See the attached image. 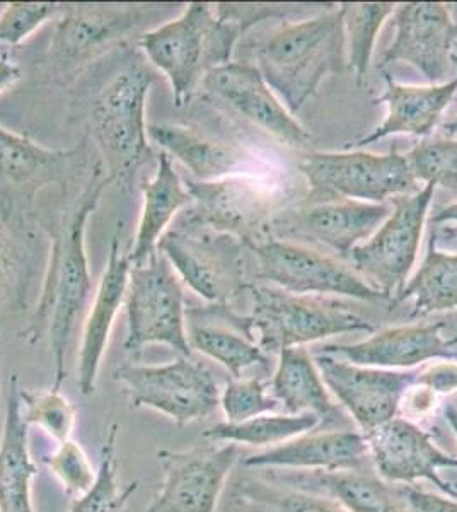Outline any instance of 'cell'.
Masks as SVG:
<instances>
[{
  "mask_svg": "<svg viewBox=\"0 0 457 512\" xmlns=\"http://www.w3.org/2000/svg\"><path fill=\"white\" fill-rule=\"evenodd\" d=\"M405 156L415 180L457 193V140H423Z\"/></svg>",
  "mask_w": 457,
  "mask_h": 512,
  "instance_id": "cell-36",
  "label": "cell"
},
{
  "mask_svg": "<svg viewBox=\"0 0 457 512\" xmlns=\"http://www.w3.org/2000/svg\"><path fill=\"white\" fill-rule=\"evenodd\" d=\"M246 28L207 2H190L178 18L140 35L139 48L168 79L176 108L190 103L203 77L231 62Z\"/></svg>",
  "mask_w": 457,
  "mask_h": 512,
  "instance_id": "cell-2",
  "label": "cell"
},
{
  "mask_svg": "<svg viewBox=\"0 0 457 512\" xmlns=\"http://www.w3.org/2000/svg\"><path fill=\"white\" fill-rule=\"evenodd\" d=\"M251 250L260 265L256 279L268 280L284 291L304 296L336 294L360 301L388 299L355 270L318 251L273 238L251 246Z\"/></svg>",
  "mask_w": 457,
  "mask_h": 512,
  "instance_id": "cell-14",
  "label": "cell"
},
{
  "mask_svg": "<svg viewBox=\"0 0 457 512\" xmlns=\"http://www.w3.org/2000/svg\"><path fill=\"white\" fill-rule=\"evenodd\" d=\"M113 378L135 408H151L176 425L191 424L214 414L222 390L202 362L180 355L161 366L118 367Z\"/></svg>",
  "mask_w": 457,
  "mask_h": 512,
  "instance_id": "cell-9",
  "label": "cell"
},
{
  "mask_svg": "<svg viewBox=\"0 0 457 512\" xmlns=\"http://www.w3.org/2000/svg\"><path fill=\"white\" fill-rule=\"evenodd\" d=\"M299 483L313 485L307 492H324L347 512H405L394 495V490L372 473L364 470L353 472H311L299 477Z\"/></svg>",
  "mask_w": 457,
  "mask_h": 512,
  "instance_id": "cell-30",
  "label": "cell"
},
{
  "mask_svg": "<svg viewBox=\"0 0 457 512\" xmlns=\"http://www.w3.org/2000/svg\"><path fill=\"white\" fill-rule=\"evenodd\" d=\"M241 495L261 512H347L335 501L314 492L282 489L268 483H244Z\"/></svg>",
  "mask_w": 457,
  "mask_h": 512,
  "instance_id": "cell-37",
  "label": "cell"
},
{
  "mask_svg": "<svg viewBox=\"0 0 457 512\" xmlns=\"http://www.w3.org/2000/svg\"><path fill=\"white\" fill-rule=\"evenodd\" d=\"M180 280L161 251L147 262L132 265L125 297L128 333L123 349L139 352L145 345L162 344L178 355L191 357Z\"/></svg>",
  "mask_w": 457,
  "mask_h": 512,
  "instance_id": "cell-6",
  "label": "cell"
},
{
  "mask_svg": "<svg viewBox=\"0 0 457 512\" xmlns=\"http://www.w3.org/2000/svg\"><path fill=\"white\" fill-rule=\"evenodd\" d=\"M393 207L350 198H309L296 209L278 210L270 234L299 236L348 258L360 241L371 239Z\"/></svg>",
  "mask_w": 457,
  "mask_h": 512,
  "instance_id": "cell-15",
  "label": "cell"
},
{
  "mask_svg": "<svg viewBox=\"0 0 457 512\" xmlns=\"http://www.w3.org/2000/svg\"><path fill=\"white\" fill-rule=\"evenodd\" d=\"M434 224H442V222H456L457 224V202L454 204L446 205L442 209L435 212V216L432 217Z\"/></svg>",
  "mask_w": 457,
  "mask_h": 512,
  "instance_id": "cell-45",
  "label": "cell"
},
{
  "mask_svg": "<svg viewBox=\"0 0 457 512\" xmlns=\"http://www.w3.org/2000/svg\"><path fill=\"white\" fill-rule=\"evenodd\" d=\"M18 275L16 253L12 250L11 239L7 238L4 227L0 226V304L6 301Z\"/></svg>",
  "mask_w": 457,
  "mask_h": 512,
  "instance_id": "cell-43",
  "label": "cell"
},
{
  "mask_svg": "<svg viewBox=\"0 0 457 512\" xmlns=\"http://www.w3.org/2000/svg\"><path fill=\"white\" fill-rule=\"evenodd\" d=\"M444 419L451 427L452 434L456 436L457 441V402H447L444 405Z\"/></svg>",
  "mask_w": 457,
  "mask_h": 512,
  "instance_id": "cell-46",
  "label": "cell"
},
{
  "mask_svg": "<svg viewBox=\"0 0 457 512\" xmlns=\"http://www.w3.org/2000/svg\"><path fill=\"white\" fill-rule=\"evenodd\" d=\"M130 255L123 253L120 236L113 234L110 256L103 277L99 280L89 313L82 328L81 350H79V390L82 395H93L98 383L99 367L106 347L110 342L115 318L127 297L130 277Z\"/></svg>",
  "mask_w": 457,
  "mask_h": 512,
  "instance_id": "cell-21",
  "label": "cell"
},
{
  "mask_svg": "<svg viewBox=\"0 0 457 512\" xmlns=\"http://www.w3.org/2000/svg\"><path fill=\"white\" fill-rule=\"evenodd\" d=\"M396 38L382 53L377 69L384 70L396 62H406L420 70L432 86L444 81L452 48L457 41V23L446 4L440 2H406L394 11Z\"/></svg>",
  "mask_w": 457,
  "mask_h": 512,
  "instance_id": "cell-18",
  "label": "cell"
},
{
  "mask_svg": "<svg viewBox=\"0 0 457 512\" xmlns=\"http://www.w3.org/2000/svg\"><path fill=\"white\" fill-rule=\"evenodd\" d=\"M62 6L55 2H11L0 14V43L18 47L43 24L60 16Z\"/></svg>",
  "mask_w": 457,
  "mask_h": 512,
  "instance_id": "cell-40",
  "label": "cell"
},
{
  "mask_svg": "<svg viewBox=\"0 0 457 512\" xmlns=\"http://www.w3.org/2000/svg\"><path fill=\"white\" fill-rule=\"evenodd\" d=\"M408 297H415L411 318L457 308V255L440 251L435 234L430 238L422 267L394 297L393 303H401Z\"/></svg>",
  "mask_w": 457,
  "mask_h": 512,
  "instance_id": "cell-31",
  "label": "cell"
},
{
  "mask_svg": "<svg viewBox=\"0 0 457 512\" xmlns=\"http://www.w3.org/2000/svg\"><path fill=\"white\" fill-rule=\"evenodd\" d=\"M394 495L405 512H457V499L432 494L415 485H396Z\"/></svg>",
  "mask_w": 457,
  "mask_h": 512,
  "instance_id": "cell-41",
  "label": "cell"
},
{
  "mask_svg": "<svg viewBox=\"0 0 457 512\" xmlns=\"http://www.w3.org/2000/svg\"><path fill=\"white\" fill-rule=\"evenodd\" d=\"M434 192L435 185H425L417 193L391 198L393 210L388 221L348 255L353 270L388 299L400 294L415 265Z\"/></svg>",
  "mask_w": 457,
  "mask_h": 512,
  "instance_id": "cell-11",
  "label": "cell"
},
{
  "mask_svg": "<svg viewBox=\"0 0 457 512\" xmlns=\"http://www.w3.org/2000/svg\"><path fill=\"white\" fill-rule=\"evenodd\" d=\"M157 168L151 180L142 183V212L135 234L134 250L128 251L132 265L147 262L157 251L162 234L181 210L193 204L185 180L174 169L168 154H157Z\"/></svg>",
  "mask_w": 457,
  "mask_h": 512,
  "instance_id": "cell-29",
  "label": "cell"
},
{
  "mask_svg": "<svg viewBox=\"0 0 457 512\" xmlns=\"http://www.w3.org/2000/svg\"><path fill=\"white\" fill-rule=\"evenodd\" d=\"M108 185H111L110 180L106 178L103 163H99L79 197L81 200L70 210L53 238L40 301L23 333L31 345L40 342L45 333L50 337L55 362L53 390H62V384L69 376L70 344L96 292L87 260L86 227L87 219L98 207L99 198Z\"/></svg>",
  "mask_w": 457,
  "mask_h": 512,
  "instance_id": "cell-1",
  "label": "cell"
},
{
  "mask_svg": "<svg viewBox=\"0 0 457 512\" xmlns=\"http://www.w3.org/2000/svg\"><path fill=\"white\" fill-rule=\"evenodd\" d=\"M203 98L253 123L285 146H306L309 134L275 98L256 65L229 62L203 77Z\"/></svg>",
  "mask_w": 457,
  "mask_h": 512,
  "instance_id": "cell-17",
  "label": "cell"
},
{
  "mask_svg": "<svg viewBox=\"0 0 457 512\" xmlns=\"http://www.w3.org/2000/svg\"><path fill=\"white\" fill-rule=\"evenodd\" d=\"M154 74L142 62H128L111 77L94 105L96 140L111 185H134L140 168L154 158L145 106Z\"/></svg>",
  "mask_w": 457,
  "mask_h": 512,
  "instance_id": "cell-4",
  "label": "cell"
},
{
  "mask_svg": "<svg viewBox=\"0 0 457 512\" xmlns=\"http://www.w3.org/2000/svg\"><path fill=\"white\" fill-rule=\"evenodd\" d=\"M243 246L229 234L181 222L162 234L157 251L191 291L209 303L229 306L249 287L244 280Z\"/></svg>",
  "mask_w": 457,
  "mask_h": 512,
  "instance_id": "cell-8",
  "label": "cell"
},
{
  "mask_svg": "<svg viewBox=\"0 0 457 512\" xmlns=\"http://www.w3.org/2000/svg\"><path fill=\"white\" fill-rule=\"evenodd\" d=\"M202 444L157 453L164 480L144 512H215L227 478L239 460L238 444Z\"/></svg>",
  "mask_w": 457,
  "mask_h": 512,
  "instance_id": "cell-13",
  "label": "cell"
},
{
  "mask_svg": "<svg viewBox=\"0 0 457 512\" xmlns=\"http://www.w3.org/2000/svg\"><path fill=\"white\" fill-rule=\"evenodd\" d=\"M253 311L248 316L258 345L280 352L340 333L374 332V325L342 303L304 296L280 287L249 286Z\"/></svg>",
  "mask_w": 457,
  "mask_h": 512,
  "instance_id": "cell-5",
  "label": "cell"
},
{
  "mask_svg": "<svg viewBox=\"0 0 457 512\" xmlns=\"http://www.w3.org/2000/svg\"><path fill=\"white\" fill-rule=\"evenodd\" d=\"M21 402L26 424L36 425L57 443L72 439L76 427V407L58 390L24 391L21 388Z\"/></svg>",
  "mask_w": 457,
  "mask_h": 512,
  "instance_id": "cell-35",
  "label": "cell"
},
{
  "mask_svg": "<svg viewBox=\"0 0 457 512\" xmlns=\"http://www.w3.org/2000/svg\"><path fill=\"white\" fill-rule=\"evenodd\" d=\"M452 62H454V64H456L457 67V53H454V55H452ZM444 132H446L447 139H449V137H454V135H457V118L456 120H454V122H449L446 123V125H444Z\"/></svg>",
  "mask_w": 457,
  "mask_h": 512,
  "instance_id": "cell-47",
  "label": "cell"
},
{
  "mask_svg": "<svg viewBox=\"0 0 457 512\" xmlns=\"http://www.w3.org/2000/svg\"><path fill=\"white\" fill-rule=\"evenodd\" d=\"M321 427L316 415H260L255 419L244 420L239 424H222L210 427L203 437L212 443H232L253 446V448H275L280 444L304 436L307 432Z\"/></svg>",
  "mask_w": 457,
  "mask_h": 512,
  "instance_id": "cell-32",
  "label": "cell"
},
{
  "mask_svg": "<svg viewBox=\"0 0 457 512\" xmlns=\"http://www.w3.org/2000/svg\"><path fill=\"white\" fill-rule=\"evenodd\" d=\"M369 448L362 432L328 431L304 434L275 448L244 458L248 468H282L306 472L364 470ZM371 460V458H369Z\"/></svg>",
  "mask_w": 457,
  "mask_h": 512,
  "instance_id": "cell-22",
  "label": "cell"
},
{
  "mask_svg": "<svg viewBox=\"0 0 457 512\" xmlns=\"http://www.w3.org/2000/svg\"><path fill=\"white\" fill-rule=\"evenodd\" d=\"M272 395L289 415H316L326 427L343 422L342 408L331 398L316 362L304 347H289L278 352Z\"/></svg>",
  "mask_w": 457,
  "mask_h": 512,
  "instance_id": "cell-28",
  "label": "cell"
},
{
  "mask_svg": "<svg viewBox=\"0 0 457 512\" xmlns=\"http://www.w3.org/2000/svg\"><path fill=\"white\" fill-rule=\"evenodd\" d=\"M118 434L120 424L115 422L108 427L105 443L101 446V463L96 482L86 494L74 499L70 512H123L139 490V480H134L125 487H120L118 482Z\"/></svg>",
  "mask_w": 457,
  "mask_h": 512,
  "instance_id": "cell-34",
  "label": "cell"
},
{
  "mask_svg": "<svg viewBox=\"0 0 457 512\" xmlns=\"http://www.w3.org/2000/svg\"><path fill=\"white\" fill-rule=\"evenodd\" d=\"M19 79H21L19 65L9 57V53H2L0 55V93L12 88Z\"/></svg>",
  "mask_w": 457,
  "mask_h": 512,
  "instance_id": "cell-44",
  "label": "cell"
},
{
  "mask_svg": "<svg viewBox=\"0 0 457 512\" xmlns=\"http://www.w3.org/2000/svg\"><path fill=\"white\" fill-rule=\"evenodd\" d=\"M220 407L229 424L277 412L280 403L260 379H232L220 395Z\"/></svg>",
  "mask_w": 457,
  "mask_h": 512,
  "instance_id": "cell-39",
  "label": "cell"
},
{
  "mask_svg": "<svg viewBox=\"0 0 457 512\" xmlns=\"http://www.w3.org/2000/svg\"><path fill=\"white\" fill-rule=\"evenodd\" d=\"M343 11V31L348 43V69L352 70L357 86H364L371 65L377 33L384 21L394 14L393 2H360L340 4Z\"/></svg>",
  "mask_w": 457,
  "mask_h": 512,
  "instance_id": "cell-33",
  "label": "cell"
},
{
  "mask_svg": "<svg viewBox=\"0 0 457 512\" xmlns=\"http://www.w3.org/2000/svg\"><path fill=\"white\" fill-rule=\"evenodd\" d=\"M185 185L193 204L186 209L183 224L229 234L249 248L270 239L278 198L265 181L234 175L215 181L186 178Z\"/></svg>",
  "mask_w": 457,
  "mask_h": 512,
  "instance_id": "cell-10",
  "label": "cell"
},
{
  "mask_svg": "<svg viewBox=\"0 0 457 512\" xmlns=\"http://www.w3.org/2000/svg\"><path fill=\"white\" fill-rule=\"evenodd\" d=\"M186 333L191 350L219 362L234 379L241 378L249 367L268 364L248 316L234 315L229 306L212 304L209 308L186 309Z\"/></svg>",
  "mask_w": 457,
  "mask_h": 512,
  "instance_id": "cell-23",
  "label": "cell"
},
{
  "mask_svg": "<svg viewBox=\"0 0 457 512\" xmlns=\"http://www.w3.org/2000/svg\"><path fill=\"white\" fill-rule=\"evenodd\" d=\"M386 91L374 103L388 106V117L372 134L347 142L343 149H362L388 135L408 134L427 137L437 127L442 113L457 93V76L439 86H403L384 74Z\"/></svg>",
  "mask_w": 457,
  "mask_h": 512,
  "instance_id": "cell-24",
  "label": "cell"
},
{
  "mask_svg": "<svg viewBox=\"0 0 457 512\" xmlns=\"http://www.w3.org/2000/svg\"><path fill=\"white\" fill-rule=\"evenodd\" d=\"M43 463L74 499L86 494L98 477V470H94L86 451L74 439L58 443L53 453L43 456Z\"/></svg>",
  "mask_w": 457,
  "mask_h": 512,
  "instance_id": "cell-38",
  "label": "cell"
},
{
  "mask_svg": "<svg viewBox=\"0 0 457 512\" xmlns=\"http://www.w3.org/2000/svg\"><path fill=\"white\" fill-rule=\"evenodd\" d=\"M314 362L326 388L364 436L398 417L401 403L418 376V369L391 371L355 366L323 354L314 355Z\"/></svg>",
  "mask_w": 457,
  "mask_h": 512,
  "instance_id": "cell-16",
  "label": "cell"
},
{
  "mask_svg": "<svg viewBox=\"0 0 457 512\" xmlns=\"http://www.w3.org/2000/svg\"><path fill=\"white\" fill-rule=\"evenodd\" d=\"M162 7L142 4H67L62 6L50 43L53 59L62 65L89 60L99 50L142 30Z\"/></svg>",
  "mask_w": 457,
  "mask_h": 512,
  "instance_id": "cell-19",
  "label": "cell"
},
{
  "mask_svg": "<svg viewBox=\"0 0 457 512\" xmlns=\"http://www.w3.org/2000/svg\"><path fill=\"white\" fill-rule=\"evenodd\" d=\"M28 429L18 378L12 376L0 437V512H35L31 483L38 475V468L29 453Z\"/></svg>",
  "mask_w": 457,
  "mask_h": 512,
  "instance_id": "cell-27",
  "label": "cell"
},
{
  "mask_svg": "<svg viewBox=\"0 0 457 512\" xmlns=\"http://www.w3.org/2000/svg\"><path fill=\"white\" fill-rule=\"evenodd\" d=\"M444 321L382 330L359 344L324 345L318 354L376 369H415L434 359H457V337H444Z\"/></svg>",
  "mask_w": 457,
  "mask_h": 512,
  "instance_id": "cell-20",
  "label": "cell"
},
{
  "mask_svg": "<svg viewBox=\"0 0 457 512\" xmlns=\"http://www.w3.org/2000/svg\"><path fill=\"white\" fill-rule=\"evenodd\" d=\"M147 135L161 152L190 169L193 180L215 181L241 175L249 161L246 151L236 142L214 139L186 125L151 123Z\"/></svg>",
  "mask_w": 457,
  "mask_h": 512,
  "instance_id": "cell-25",
  "label": "cell"
},
{
  "mask_svg": "<svg viewBox=\"0 0 457 512\" xmlns=\"http://www.w3.org/2000/svg\"><path fill=\"white\" fill-rule=\"evenodd\" d=\"M79 147L52 151L0 125V197L33 198L36 190L70 169Z\"/></svg>",
  "mask_w": 457,
  "mask_h": 512,
  "instance_id": "cell-26",
  "label": "cell"
},
{
  "mask_svg": "<svg viewBox=\"0 0 457 512\" xmlns=\"http://www.w3.org/2000/svg\"><path fill=\"white\" fill-rule=\"evenodd\" d=\"M256 69L296 115L319 84L343 64L342 7L301 23H282L255 43Z\"/></svg>",
  "mask_w": 457,
  "mask_h": 512,
  "instance_id": "cell-3",
  "label": "cell"
},
{
  "mask_svg": "<svg viewBox=\"0 0 457 512\" xmlns=\"http://www.w3.org/2000/svg\"><path fill=\"white\" fill-rule=\"evenodd\" d=\"M365 441L372 465L384 482L415 485L425 480L457 499V456L440 448L420 425L394 417L365 434Z\"/></svg>",
  "mask_w": 457,
  "mask_h": 512,
  "instance_id": "cell-12",
  "label": "cell"
},
{
  "mask_svg": "<svg viewBox=\"0 0 457 512\" xmlns=\"http://www.w3.org/2000/svg\"><path fill=\"white\" fill-rule=\"evenodd\" d=\"M309 198H350L382 204L388 198L417 193L418 181L405 154L313 152L299 161Z\"/></svg>",
  "mask_w": 457,
  "mask_h": 512,
  "instance_id": "cell-7",
  "label": "cell"
},
{
  "mask_svg": "<svg viewBox=\"0 0 457 512\" xmlns=\"http://www.w3.org/2000/svg\"><path fill=\"white\" fill-rule=\"evenodd\" d=\"M415 386L430 391L432 395H451L457 391V362H437L420 366Z\"/></svg>",
  "mask_w": 457,
  "mask_h": 512,
  "instance_id": "cell-42",
  "label": "cell"
}]
</instances>
